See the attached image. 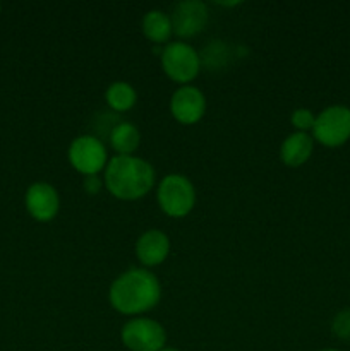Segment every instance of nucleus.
Segmentation results:
<instances>
[{"label": "nucleus", "mask_w": 350, "mask_h": 351, "mask_svg": "<svg viewBox=\"0 0 350 351\" xmlns=\"http://www.w3.org/2000/svg\"><path fill=\"white\" fill-rule=\"evenodd\" d=\"M108 298L112 307L120 314H144L160 302L161 285L151 271L132 267L110 285Z\"/></svg>", "instance_id": "obj_1"}, {"label": "nucleus", "mask_w": 350, "mask_h": 351, "mask_svg": "<svg viewBox=\"0 0 350 351\" xmlns=\"http://www.w3.org/2000/svg\"><path fill=\"white\" fill-rule=\"evenodd\" d=\"M105 185L112 195L122 201H136L154 185V168L139 156L117 154L105 167Z\"/></svg>", "instance_id": "obj_2"}, {"label": "nucleus", "mask_w": 350, "mask_h": 351, "mask_svg": "<svg viewBox=\"0 0 350 351\" xmlns=\"http://www.w3.org/2000/svg\"><path fill=\"white\" fill-rule=\"evenodd\" d=\"M156 199L165 215L172 218H182L194 208L196 189L185 175L168 173L158 185Z\"/></svg>", "instance_id": "obj_3"}, {"label": "nucleus", "mask_w": 350, "mask_h": 351, "mask_svg": "<svg viewBox=\"0 0 350 351\" xmlns=\"http://www.w3.org/2000/svg\"><path fill=\"white\" fill-rule=\"evenodd\" d=\"M161 67L165 74L182 86L191 82L201 71L199 53L185 41H170L161 50Z\"/></svg>", "instance_id": "obj_4"}, {"label": "nucleus", "mask_w": 350, "mask_h": 351, "mask_svg": "<svg viewBox=\"0 0 350 351\" xmlns=\"http://www.w3.org/2000/svg\"><path fill=\"white\" fill-rule=\"evenodd\" d=\"M312 134L323 146L336 147L350 139V108L345 105H331L316 117Z\"/></svg>", "instance_id": "obj_5"}, {"label": "nucleus", "mask_w": 350, "mask_h": 351, "mask_svg": "<svg viewBox=\"0 0 350 351\" xmlns=\"http://www.w3.org/2000/svg\"><path fill=\"white\" fill-rule=\"evenodd\" d=\"M124 346L130 351H160L167 343V332L160 322L148 317H134L120 331Z\"/></svg>", "instance_id": "obj_6"}, {"label": "nucleus", "mask_w": 350, "mask_h": 351, "mask_svg": "<svg viewBox=\"0 0 350 351\" xmlns=\"http://www.w3.org/2000/svg\"><path fill=\"white\" fill-rule=\"evenodd\" d=\"M69 161L82 175H98L108 163V153L103 141L91 134L75 137L69 146Z\"/></svg>", "instance_id": "obj_7"}, {"label": "nucleus", "mask_w": 350, "mask_h": 351, "mask_svg": "<svg viewBox=\"0 0 350 351\" xmlns=\"http://www.w3.org/2000/svg\"><path fill=\"white\" fill-rule=\"evenodd\" d=\"M174 33L180 38H191L201 33L209 19L208 5L201 0H182L172 10Z\"/></svg>", "instance_id": "obj_8"}, {"label": "nucleus", "mask_w": 350, "mask_h": 351, "mask_svg": "<svg viewBox=\"0 0 350 351\" xmlns=\"http://www.w3.org/2000/svg\"><path fill=\"white\" fill-rule=\"evenodd\" d=\"M170 112L177 122L184 125L199 122L206 112V98L196 86L184 84L175 89L170 98Z\"/></svg>", "instance_id": "obj_9"}, {"label": "nucleus", "mask_w": 350, "mask_h": 351, "mask_svg": "<svg viewBox=\"0 0 350 351\" xmlns=\"http://www.w3.org/2000/svg\"><path fill=\"white\" fill-rule=\"evenodd\" d=\"M24 206L36 221L47 223L57 216L58 208H60V197H58L57 189L51 184L34 182L27 187L26 195H24Z\"/></svg>", "instance_id": "obj_10"}, {"label": "nucleus", "mask_w": 350, "mask_h": 351, "mask_svg": "<svg viewBox=\"0 0 350 351\" xmlns=\"http://www.w3.org/2000/svg\"><path fill=\"white\" fill-rule=\"evenodd\" d=\"M170 252V240L161 230L151 228L141 233L136 242V256L146 267L158 266L163 263Z\"/></svg>", "instance_id": "obj_11"}, {"label": "nucleus", "mask_w": 350, "mask_h": 351, "mask_svg": "<svg viewBox=\"0 0 350 351\" xmlns=\"http://www.w3.org/2000/svg\"><path fill=\"white\" fill-rule=\"evenodd\" d=\"M314 151V139L307 132H292L280 146V160L287 167H301L311 158Z\"/></svg>", "instance_id": "obj_12"}, {"label": "nucleus", "mask_w": 350, "mask_h": 351, "mask_svg": "<svg viewBox=\"0 0 350 351\" xmlns=\"http://www.w3.org/2000/svg\"><path fill=\"white\" fill-rule=\"evenodd\" d=\"M143 33L154 45L167 43L174 34L170 16L160 9L148 10L143 17Z\"/></svg>", "instance_id": "obj_13"}, {"label": "nucleus", "mask_w": 350, "mask_h": 351, "mask_svg": "<svg viewBox=\"0 0 350 351\" xmlns=\"http://www.w3.org/2000/svg\"><path fill=\"white\" fill-rule=\"evenodd\" d=\"M108 141L110 146L117 151V154L129 156V154H134V151L137 149V146H139L141 143L139 129H137L132 122L122 120V122L112 130Z\"/></svg>", "instance_id": "obj_14"}, {"label": "nucleus", "mask_w": 350, "mask_h": 351, "mask_svg": "<svg viewBox=\"0 0 350 351\" xmlns=\"http://www.w3.org/2000/svg\"><path fill=\"white\" fill-rule=\"evenodd\" d=\"M105 99L108 103L110 108L117 113L127 112L132 108L137 101V93L132 84L126 81H113L112 84L106 88Z\"/></svg>", "instance_id": "obj_15"}, {"label": "nucleus", "mask_w": 350, "mask_h": 351, "mask_svg": "<svg viewBox=\"0 0 350 351\" xmlns=\"http://www.w3.org/2000/svg\"><path fill=\"white\" fill-rule=\"evenodd\" d=\"M232 55L233 48L230 45H226L222 40H211L202 48L199 58H201V65H205L208 71H220V69H225L230 64Z\"/></svg>", "instance_id": "obj_16"}, {"label": "nucleus", "mask_w": 350, "mask_h": 351, "mask_svg": "<svg viewBox=\"0 0 350 351\" xmlns=\"http://www.w3.org/2000/svg\"><path fill=\"white\" fill-rule=\"evenodd\" d=\"M122 122V120L117 119L113 113H98V115L93 119V123H91V130L95 134H91V136L98 137L100 141L103 139H108L110 134H112V130L115 129L119 123Z\"/></svg>", "instance_id": "obj_17"}, {"label": "nucleus", "mask_w": 350, "mask_h": 351, "mask_svg": "<svg viewBox=\"0 0 350 351\" xmlns=\"http://www.w3.org/2000/svg\"><path fill=\"white\" fill-rule=\"evenodd\" d=\"M331 331L342 341H350V308H343L333 317Z\"/></svg>", "instance_id": "obj_18"}, {"label": "nucleus", "mask_w": 350, "mask_h": 351, "mask_svg": "<svg viewBox=\"0 0 350 351\" xmlns=\"http://www.w3.org/2000/svg\"><path fill=\"white\" fill-rule=\"evenodd\" d=\"M290 120H292V125H294L299 132H305V130L314 127L316 117L309 108H297L294 110V113H292Z\"/></svg>", "instance_id": "obj_19"}, {"label": "nucleus", "mask_w": 350, "mask_h": 351, "mask_svg": "<svg viewBox=\"0 0 350 351\" xmlns=\"http://www.w3.org/2000/svg\"><path fill=\"white\" fill-rule=\"evenodd\" d=\"M103 184H105V182H103L98 175H88V177H84L82 187H84V191L88 192L89 195H96L100 191H102Z\"/></svg>", "instance_id": "obj_20"}, {"label": "nucleus", "mask_w": 350, "mask_h": 351, "mask_svg": "<svg viewBox=\"0 0 350 351\" xmlns=\"http://www.w3.org/2000/svg\"><path fill=\"white\" fill-rule=\"evenodd\" d=\"M160 351H180V350H177V348H170V346H165L163 350H160Z\"/></svg>", "instance_id": "obj_21"}, {"label": "nucleus", "mask_w": 350, "mask_h": 351, "mask_svg": "<svg viewBox=\"0 0 350 351\" xmlns=\"http://www.w3.org/2000/svg\"><path fill=\"white\" fill-rule=\"evenodd\" d=\"M319 351H340V350H335V348H325V350H319Z\"/></svg>", "instance_id": "obj_22"}, {"label": "nucleus", "mask_w": 350, "mask_h": 351, "mask_svg": "<svg viewBox=\"0 0 350 351\" xmlns=\"http://www.w3.org/2000/svg\"><path fill=\"white\" fill-rule=\"evenodd\" d=\"M0 10H2V5H0Z\"/></svg>", "instance_id": "obj_23"}]
</instances>
